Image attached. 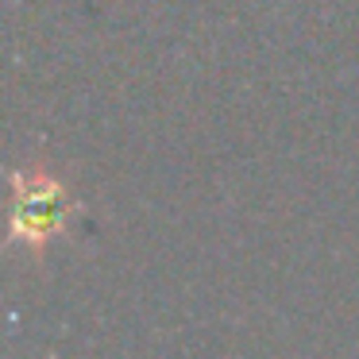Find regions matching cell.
<instances>
[{
    "label": "cell",
    "instance_id": "1",
    "mask_svg": "<svg viewBox=\"0 0 359 359\" xmlns=\"http://www.w3.org/2000/svg\"><path fill=\"white\" fill-rule=\"evenodd\" d=\"M12 186H16V201H12V240L39 251L47 240H55L62 232L66 217L74 209L70 197H66V186L47 178V174H39V170L16 174Z\"/></svg>",
    "mask_w": 359,
    "mask_h": 359
}]
</instances>
